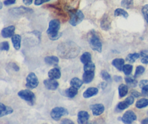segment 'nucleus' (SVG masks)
<instances>
[{"instance_id": "1", "label": "nucleus", "mask_w": 148, "mask_h": 124, "mask_svg": "<svg viewBox=\"0 0 148 124\" xmlns=\"http://www.w3.org/2000/svg\"><path fill=\"white\" fill-rule=\"evenodd\" d=\"M56 51L60 57L64 59H72L79 55L81 49L75 42H67L60 44L57 46Z\"/></svg>"}, {"instance_id": "2", "label": "nucleus", "mask_w": 148, "mask_h": 124, "mask_svg": "<svg viewBox=\"0 0 148 124\" xmlns=\"http://www.w3.org/2000/svg\"><path fill=\"white\" fill-rule=\"evenodd\" d=\"M59 29H60V22L59 20L53 19L49 22L47 34L51 40H56L62 36V33L59 32Z\"/></svg>"}, {"instance_id": "3", "label": "nucleus", "mask_w": 148, "mask_h": 124, "mask_svg": "<svg viewBox=\"0 0 148 124\" xmlns=\"http://www.w3.org/2000/svg\"><path fill=\"white\" fill-rule=\"evenodd\" d=\"M88 39H89V44L92 49L98 52H102V43L96 32L92 30L89 33Z\"/></svg>"}, {"instance_id": "4", "label": "nucleus", "mask_w": 148, "mask_h": 124, "mask_svg": "<svg viewBox=\"0 0 148 124\" xmlns=\"http://www.w3.org/2000/svg\"><path fill=\"white\" fill-rule=\"evenodd\" d=\"M69 15H70L69 23L73 26H76L77 25L80 23L84 19L83 13L79 10H70Z\"/></svg>"}, {"instance_id": "5", "label": "nucleus", "mask_w": 148, "mask_h": 124, "mask_svg": "<svg viewBox=\"0 0 148 124\" xmlns=\"http://www.w3.org/2000/svg\"><path fill=\"white\" fill-rule=\"evenodd\" d=\"M69 114V112L66 108L62 107H56L53 108L51 111V117L54 121H59L61 118L63 116H67Z\"/></svg>"}, {"instance_id": "6", "label": "nucleus", "mask_w": 148, "mask_h": 124, "mask_svg": "<svg viewBox=\"0 0 148 124\" xmlns=\"http://www.w3.org/2000/svg\"><path fill=\"white\" fill-rule=\"evenodd\" d=\"M18 96L21 99H23L25 101L27 102V103H30V105H33L34 103L35 100V94L34 93L32 92L29 89H24L21 90L18 92Z\"/></svg>"}, {"instance_id": "7", "label": "nucleus", "mask_w": 148, "mask_h": 124, "mask_svg": "<svg viewBox=\"0 0 148 124\" xmlns=\"http://www.w3.org/2000/svg\"><path fill=\"white\" fill-rule=\"evenodd\" d=\"M38 85V79L34 73H30L26 78V87L35 89Z\"/></svg>"}, {"instance_id": "8", "label": "nucleus", "mask_w": 148, "mask_h": 124, "mask_svg": "<svg viewBox=\"0 0 148 124\" xmlns=\"http://www.w3.org/2000/svg\"><path fill=\"white\" fill-rule=\"evenodd\" d=\"M121 121L125 124H131L137 120V116L132 110H128L126 112L121 118Z\"/></svg>"}, {"instance_id": "9", "label": "nucleus", "mask_w": 148, "mask_h": 124, "mask_svg": "<svg viewBox=\"0 0 148 124\" xmlns=\"http://www.w3.org/2000/svg\"><path fill=\"white\" fill-rule=\"evenodd\" d=\"M134 97H132V96L128 97L124 101L121 102V103H119L118 105H117V108L119 110H125V109L128 108L129 106H130L131 105H132L133 103H134Z\"/></svg>"}, {"instance_id": "10", "label": "nucleus", "mask_w": 148, "mask_h": 124, "mask_svg": "<svg viewBox=\"0 0 148 124\" xmlns=\"http://www.w3.org/2000/svg\"><path fill=\"white\" fill-rule=\"evenodd\" d=\"M43 84H44L45 87L47 89L52 90V91L57 89V88L59 87V83H58V81H56L55 79H51V78L44 80L43 81Z\"/></svg>"}, {"instance_id": "11", "label": "nucleus", "mask_w": 148, "mask_h": 124, "mask_svg": "<svg viewBox=\"0 0 148 124\" xmlns=\"http://www.w3.org/2000/svg\"><path fill=\"white\" fill-rule=\"evenodd\" d=\"M90 109L92 110L93 116H99L103 113L104 110H105V107L102 104H95L90 106Z\"/></svg>"}, {"instance_id": "12", "label": "nucleus", "mask_w": 148, "mask_h": 124, "mask_svg": "<svg viewBox=\"0 0 148 124\" xmlns=\"http://www.w3.org/2000/svg\"><path fill=\"white\" fill-rule=\"evenodd\" d=\"M90 115L86 111H79L77 114V122L79 124H85L89 120Z\"/></svg>"}, {"instance_id": "13", "label": "nucleus", "mask_w": 148, "mask_h": 124, "mask_svg": "<svg viewBox=\"0 0 148 124\" xmlns=\"http://www.w3.org/2000/svg\"><path fill=\"white\" fill-rule=\"evenodd\" d=\"M101 28L104 30H108L111 28V20L108 15H104L101 19Z\"/></svg>"}, {"instance_id": "14", "label": "nucleus", "mask_w": 148, "mask_h": 124, "mask_svg": "<svg viewBox=\"0 0 148 124\" xmlns=\"http://www.w3.org/2000/svg\"><path fill=\"white\" fill-rule=\"evenodd\" d=\"M15 27L14 26H10L8 27H6L2 29L1 30V36L4 38H10L14 35Z\"/></svg>"}, {"instance_id": "15", "label": "nucleus", "mask_w": 148, "mask_h": 124, "mask_svg": "<svg viewBox=\"0 0 148 124\" xmlns=\"http://www.w3.org/2000/svg\"><path fill=\"white\" fill-rule=\"evenodd\" d=\"M94 77H95L94 71H85L82 76V81L85 84H90L93 80Z\"/></svg>"}, {"instance_id": "16", "label": "nucleus", "mask_w": 148, "mask_h": 124, "mask_svg": "<svg viewBox=\"0 0 148 124\" xmlns=\"http://www.w3.org/2000/svg\"><path fill=\"white\" fill-rule=\"evenodd\" d=\"M10 12L14 15H22V14H24V13L32 12L33 10H32L31 9L27 8V7H17V8L12 9V10H10Z\"/></svg>"}, {"instance_id": "17", "label": "nucleus", "mask_w": 148, "mask_h": 124, "mask_svg": "<svg viewBox=\"0 0 148 124\" xmlns=\"http://www.w3.org/2000/svg\"><path fill=\"white\" fill-rule=\"evenodd\" d=\"M98 93V89L95 88V87H90L88 89H86L85 91V92L83 93V97L84 98H90V97H92L93 96L96 95Z\"/></svg>"}, {"instance_id": "18", "label": "nucleus", "mask_w": 148, "mask_h": 124, "mask_svg": "<svg viewBox=\"0 0 148 124\" xmlns=\"http://www.w3.org/2000/svg\"><path fill=\"white\" fill-rule=\"evenodd\" d=\"M12 112L13 110L12 107L4 105L3 103H0V118L7 116V115L11 114V113H12Z\"/></svg>"}, {"instance_id": "19", "label": "nucleus", "mask_w": 148, "mask_h": 124, "mask_svg": "<svg viewBox=\"0 0 148 124\" xmlns=\"http://www.w3.org/2000/svg\"><path fill=\"white\" fill-rule=\"evenodd\" d=\"M48 76H49V78L57 80L61 78V71L60 70L57 68H52L51 70H50V71H49Z\"/></svg>"}, {"instance_id": "20", "label": "nucleus", "mask_w": 148, "mask_h": 124, "mask_svg": "<svg viewBox=\"0 0 148 124\" xmlns=\"http://www.w3.org/2000/svg\"><path fill=\"white\" fill-rule=\"evenodd\" d=\"M45 62L47 65H51V66H56L59 64V58L56 56H48L46 57L44 59Z\"/></svg>"}, {"instance_id": "21", "label": "nucleus", "mask_w": 148, "mask_h": 124, "mask_svg": "<svg viewBox=\"0 0 148 124\" xmlns=\"http://www.w3.org/2000/svg\"><path fill=\"white\" fill-rule=\"evenodd\" d=\"M12 42L14 49L17 50L20 49L21 46V36L18 34H14L12 36Z\"/></svg>"}, {"instance_id": "22", "label": "nucleus", "mask_w": 148, "mask_h": 124, "mask_svg": "<svg viewBox=\"0 0 148 124\" xmlns=\"http://www.w3.org/2000/svg\"><path fill=\"white\" fill-rule=\"evenodd\" d=\"M124 60L121 59V58H116L112 61V65L119 70V71H121L123 69V67L124 65Z\"/></svg>"}, {"instance_id": "23", "label": "nucleus", "mask_w": 148, "mask_h": 124, "mask_svg": "<svg viewBox=\"0 0 148 124\" xmlns=\"http://www.w3.org/2000/svg\"><path fill=\"white\" fill-rule=\"evenodd\" d=\"M129 88L126 84H121V85L119 87V94L120 98L125 97L127 94H128Z\"/></svg>"}, {"instance_id": "24", "label": "nucleus", "mask_w": 148, "mask_h": 124, "mask_svg": "<svg viewBox=\"0 0 148 124\" xmlns=\"http://www.w3.org/2000/svg\"><path fill=\"white\" fill-rule=\"evenodd\" d=\"M125 81L129 87H133V88L137 87V84H138V82H137V81L136 80V78L134 76H127L125 78Z\"/></svg>"}, {"instance_id": "25", "label": "nucleus", "mask_w": 148, "mask_h": 124, "mask_svg": "<svg viewBox=\"0 0 148 124\" xmlns=\"http://www.w3.org/2000/svg\"><path fill=\"white\" fill-rule=\"evenodd\" d=\"M78 93V89H77L73 87H71L69 88H68L67 89H66L65 91V94H66V97H69V98H73Z\"/></svg>"}, {"instance_id": "26", "label": "nucleus", "mask_w": 148, "mask_h": 124, "mask_svg": "<svg viewBox=\"0 0 148 124\" xmlns=\"http://www.w3.org/2000/svg\"><path fill=\"white\" fill-rule=\"evenodd\" d=\"M82 84H83V81L78 78H73L70 81L71 87H75V88L77 89H79L82 87Z\"/></svg>"}, {"instance_id": "27", "label": "nucleus", "mask_w": 148, "mask_h": 124, "mask_svg": "<svg viewBox=\"0 0 148 124\" xmlns=\"http://www.w3.org/2000/svg\"><path fill=\"white\" fill-rule=\"evenodd\" d=\"M91 60H92V55L90 52H85L80 57V60L84 65L88 63V62H91Z\"/></svg>"}, {"instance_id": "28", "label": "nucleus", "mask_w": 148, "mask_h": 124, "mask_svg": "<svg viewBox=\"0 0 148 124\" xmlns=\"http://www.w3.org/2000/svg\"><path fill=\"white\" fill-rule=\"evenodd\" d=\"M148 106V99L143 98L140 99V100H137V102L136 103V107L139 109L144 108Z\"/></svg>"}, {"instance_id": "29", "label": "nucleus", "mask_w": 148, "mask_h": 124, "mask_svg": "<svg viewBox=\"0 0 148 124\" xmlns=\"http://www.w3.org/2000/svg\"><path fill=\"white\" fill-rule=\"evenodd\" d=\"M140 57V54L135 52V53L129 54V55L127 56L126 60H127V61H128L129 62H130V63H133V62H135V61Z\"/></svg>"}, {"instance_id": "30", "label": "nucleus", "mask_w": 148, "mask_h": 124, "mask_svg": "<svg viewBox=\"0 0 148 124\" xmlns=\"http://www.w3.org/2000/svg\"><path fill=\"white\" fill-rule=\"evenodd\" d=\"M114 16L116 17H118V16H123L124 18H127L129 17V15L127 13V12L126 10H124V9L118 8L114 11Z\"/></svg>"}, {"instance_id": "31", "label": "nucleus", "mask_w": 148, "mask_h": 124, "mask_svg": "<svg viewBox=\"0 0 148 124\" xmlns=\"http://www.w3.org/2000/svg\"><path fill=\"white\" fill-rule=\"evenodd\" d=\"M133 66L130 64H127V65H124V67H123L122 71L124 73V74L127 76L130 75L132 72Z\"/></svg>"}, {"instance_id": "32", "label": "nucleus", "mask_w": 148, "mask_h": 124, "mask_svg": "<svg viewBox=\"0 0 148 124\" xmlns=\"http://www.w3.org/2000/svg\"><path fill=\"white\" fill-rule=\"evenodd\" d=\"M95 64L92 61L84 65V71H95Z\"/></svg>"}, {"instance_id": "33", "label": "nucleus", "mask_w": 148, "mask_h": 124, "mask_svg": "<svg viewBox=\"0 0 148 124\" xmlns=\"http://www.w3.org/2000/svg\"><path fill=\"white\" fill-rule=\"evenodd\" d=\"M145 71V68L143 66H142V65H139V66H137V68H136L135 73H134V77H135V78H137V77L143 75V74L144 73Z\"/></svg>"}, {"instance_id": "34", "label": "nucleus", "mask_w": 148, "mask_h": 124, "mask_svg": "<svg viewBox=\"0 0 148 124\" xmlns=\"http://www.w3.org/2000/svg\"><path fill=\"white\" fill-rule=\"evenodd\" d=\"M121 6L127 9L132 8L133 7V0H122Z\"/></svg>"}, {"instance_id": "35", "label": "nucleus", "mask_w": 148, "mask_h": 124, "mask_svg": "<svg viewBox=\"0 0 148 124\" xmlns=\"http://www.w3.org/2000/svg\"><path fill=\"white\" fill-rule=\"evenodd\" d=\"M101 77L103 80H105L106 81H109L111 82V77L110 76V74L108 73L107 71H101Z\"/></svg>"}, {"instance_id": "36", "label": "nucleus", "mask_w": 148, "mask_h": 124, "mask_svg": "<svg viewBox=\"0 0 148 124\" xmlns=\"http://www.w3.org/2000/svg\"><path fill=\"white\" fill-rule=\"evenodd\" d=\"M142 12H143V14L144 15L145 19L146 22H147L148 25V4H146L142 9Z\"/></svg>"}, {"instance_id": "37", "label": "nucleus", "mask_w": 148, "mask_h": 124, "mask_svg": "<svg viewBox=\"0 0 148 124\" xmlns=\"http://www.w3.org/2000/svg\"><path fill=\"white\" fill-rule=\"evenodd\" d=\"M10 49V44L7 42H3L0 43V50L8 51Z\"/></svg>"}, {"instance_id": "38", "label": "nucleus", "mask_w": 148, "mask_h": 124, "mask_svg": "<svg viewBox=\"0 0 148 124\" xmlns=\"http://www.w3.org/2000/svg\"><path fill=\"white\" fill-rule=\"evenodd\" d=\"M141 89H142V94H143V95L145 96H148V85L143 87Z\"/></svg>"}, {"instance_id": "39", "label": "nucleus", "mask_w": 148, "mask_h": 124, "mask_svg": "<svg viewBox=\"0 0 148 124\" xmlns=\"http://www.w3.org/2000/svg\"><path fill=\"white\" fill-rule=\"evenodd\" d=\"M50 0H35V4L36 5H40V4H43L45 2H48Z\"/></svg>"}, {"instance_id": "40", "label": "nucleus", "mask_w": 148, "mask_h": 124, "mask_svg": "<svg viewBox=\"0 0 148 124\" xmlns=\"http://www.w3.org/2000/svg\"><path fill=\"white\" fill-rule=\"evenodd\" d=\"M10 65H11V67L12 68V69L14 70V71H18L19 70H20V68L18 67V65H17L16 63H14V62H12V63H10Z\"/></svg>"}, {"instance_id": "41", "label": "nucleus", "mask_w": 148, "mask_h": 124, "mask_svg": "<svg viewBox=\"0 0 148 124\" xmlns=\"http://www.w3.org/2000/svg\"><path fill=\"white\" fill-rule=\"evenodd\" d=\"M141 62L143 64H148V55H145L142 57Z\"/></svg>"}, {"instance_id": "42", "label": "nucleus", "mask_w": 148, "mask_h": 124, "mask_svg": "<svg viewBox=\"0 0 148 124\" xmlns=\"http://www.w3.org/2000/svg\"><path fill=\"white\" fill-rule=\"evenodd\" d=\"M141 95H142L141 93L138 92L137 91H132V97H136V98H137V97H140Z\"/></svg>"}, {"instance_id": "43", "label": "nucleus", "mask_w": 148, "mask_h": 124, "mask_svg": "<svg viewBox=\"0 0 148 124\" xmlns=\"http://www.w3.org/2000/svg\"><path fill=\"white\" fill-rule=\"evenodd\" d=\"M16 1V0H5L4 1V4H5L6 6L7 5H10V4H14Z\"/></svg>"}, {"instance_id": "44", "label": "nucleus", "mask_w": 148, "mask_h": 124, "mask_svg": "<svg viewBox=\"0 0 148 124\" xmlns=\"http://www.w3.org/2000/svg\"><path fill=\"white\" fill-rule=\"evenodd\" d=\"M62 124H75L73 121H72L71 120L67 118L63 119V121H62Z\"/></svg>"}, {"instance_id": "45", "label": "nucleus", "mask_w": 148, "mask_h": 124, "mask_svg": "<svg viewBox=\"0 0 148 124\" xmlns=\"http://www.w3.org/2000/svg\"><path fill=\"white\" fill-rule=\"evenodd\" d=\"M33 2V0H23V3L25 5H30Z\"/></svg>"}, {"instance_id": "46", "label": "nucleus", "mask_w": 148, "mask_h": 124, "mask_svg": "<svg viewBox=\"0 0 148 124\" xmlns=\"http://www.w3.org/2000/svg\"><path fill=\"white\" fill-rule=\"evenodd\" d=\"M114 80H115V81H116V82H119V81H121L122 78H121V76H116L114 77Z\"/></svg>"}, {"instance_id": "47", "label": "nucleus", "mask_w": 148, "mask_h": 124, "mask_svg": "<svg viewBox=\"0 0 148 124\" xmlns=\"http://www.w3.org/2000/svg\"><path fill=\"white\" fill-rule=\"evenodd\" d=\"M106 86H107L106 83V82H103V83H101V84H100L99 87H101V88H102V89H105L106 87Z\"/></svg>"}, {"instance_id": "48", "label": "nucleus", "mask_w": 148, "mask_h": 124, "mask_svg": "<svg viewBox=\"0 0 148 124\" xmlns=\"http://www.w3.org/2000/svg\"><path fill=\"white\" fill-rule=\"evenodd\" d=\"M142 124H148V118H145L142 121Z\"/></svg>"}, {"instance_id": "49", "label": "nucleus", "mask_w": 148, "mask_h": 124, "mask_svg": "<svg viewBox=\"0 0 148 124\" xmlns=\"http://www.w3.org/2000/svg\"><path fill=\"white\" fill-rule=\"evenodd\" d=\"M2 6H3L2 5V3H1V1H0V10H1V9L2 8Z\"/></svg>"}, {"instance_id": "50", "label": "nucleus", "mask_w": 148, "mask_h": 124, "mask_svg": "<svg viewBox=\"0 0 148 124\" xmlns=\"http://www.w3.org/2000/svg\"><path fill=\"white\" fill-rule=\"evenodd\" d=\"M87 124H94V123H87Z\"/></svg>"}]
</instances>
